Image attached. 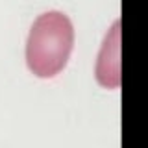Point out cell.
Masks as SVG:
<instances>
[{
	"label": "cell",
	"mask_w": 148,
	"mask_h": 148,
	"mask_svg": "<svg viewBox=\"0 0 148 148\" xmlns=\"http://www.w3.org/2000/svg\"><path fill=\"white\" fill-rule=\"evenodd\" d=\"M74 48L72 21L61 11L35 18L26 39V65L37 78H54L67 67Z\"/></svg>",
	"instance_id": "6da1fadb"
},
{
	"label": "cell",
	"mask_w": 148,
	"mask_h": 148,
	"mask_svg": "<svg viewBox=\"0 0 148 148\" xmlns=\"http://www.w3.org/2000/svg\"><path fill=\"white\" fill-rule=\"evenodd\" d=\"M120 21H115L106 35L102 48L96 59L95 76L96 82L106 89H119L122 83V72H120Z\"/></svg>",
	"instance_id": "7a4b0ae2"
}]
</instances>
